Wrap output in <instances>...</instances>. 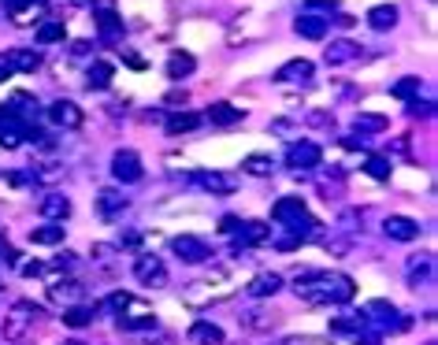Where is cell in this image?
I'll use <instances>...</instances> for the list:
<instances>
[{
  "mask_svg": "<svg viewBox=\"0 0 438 345\" xmlns=\"http://www.w3.org/2000/svg\"><path fill=\"white\" fill-rule=\"evenodd\" d=\"M8 78H12V71H8L4 63H0V82H8Z\"/></svg>",
  "mask_w": 438,
  "mask_h": 345,
  "instance_id": "cell-46",
  "label": "cell"
},
{
  "mask_svg": "<svg viewBox=\"0 0 438 345\" xmlns=\"http://www.w3.org/2000/svg\"><path fill=\"white\" fill-rule=\"evenodd\" d=\"M112 175L119 178L123 186H134V182H141V175H145V167H141V156L134 149H119L112 156Z\"/></svg>",
  "mask_w": 438,
  "mask_h": 345,
  "instance_id": "cell-3",
  "label": "cell"
},
{
  "mask_svg": "<svg viewBox=\"0 0 438 345\" xmlns=\"http://www.w3.org/2000/svg\"><path fill=\"white\" fill-rule=\"evenodd\" d=\"M171 249L178 252V260H186V264H205L208 257H212V249H208L200 238H194V234H182V238L171 241Z\"/></svg>",
  "mask_w": 438,
  "mask_h": 345,
  "instance_id": "cell-4",
  "label": "cell"
},
{
  "mask_svg": "<svg viewBox=\"0 0 438 345\" xmlns=\"http://www.w3.org/2000/svg\"><path fill=\"white\" fill-rule=\"evenodd\" d=\"M364 171H368L371 178H379V182H387V178H390V160H382V156H368V160H364Z\"/></svg>",
  "mask_w": 438,
  "mask_h": 345,
  "instance_id": "cell-35",
  "label": "cell"
},
{
  "mask_svg": "<svg viewBox=\"0 0 438 345\" xmlns=\"http://www.w3.org/2000/svg\"><path fill=\"white\" fill-rule=\"evenodd\" d=\"M112 78H115V67L108 60H93V63H89V71H86L89 89H108V86H112Z\"/></svg>",
  "mask_w": 438,
  "mask_h": 345,
  "instance_id": "cell-17",
  "label": "cell"
},
{
  "mask_svg": "<svg viewBox=\"0 0 438 345\" xmlns=\"http://www.w3.org/2000/svg\"><path fill=\"white\" fill-rule=\"evenodd\" d=\"M123 63H126V67H134V71H141V67H145V60H141V56H123Z\"/></svg>",
  "mask_w": 438,
  "mask_h": 345,
  "instance_id": "cell-43",
  "label": "cell"
},
{
  "mask_svg": "<svg viewBox=\"0 0 438 345\" xmlns=\"http://www.w3.org/2000/svg\"><path fill=\"white\" fill-rule=\"evenodd\" d=\"M134 278H138L141 286L160 289V286H168V267H163L160 257H149V252H141V257L134 260Z\"/></svg>",
  "mask_w": 438,
  "mask_h": 345,
  "instance_id": "cell-2",
  "label": "cell"
},
{
  "mask_svg": "<svg viewBox=\"0 0 438 345\" xmlns=\"http://www.w3.org/2000/svg\"><path fill=\"white\" fill-rule=\"evenodd\" d=\"M357 345H379V334H368V331H360V334H357Z\"/></svg>",
  "mask_w": 438,
  "mask_h": 345,
  "instance_id": "cell-39",
  "label": "cell"
},
{
  "mask_svg": "<svg viewBox=\"0 0 438 345\" xmlns=\"http://www.w3.org/2000/svg\"><path fill=\"white\" fill-rule=\"evenodd\" d=\"M334 23H338V26H342V30H349V26H353V23H357V19H353V15H338V19H334Z\"/></svg>",
  "mask_w": 438,
  "mask_h": 345,
  "instance_id": "cell-44",
  "label": "cell"
},
{
  "mask_svg": "<svg viewBox=\"0 0 438 345\" xmlns=\"http://www.w3.org/2000/svg\"><path fill=\"white\" fill-rule=\"evenodd\" d=\"M38 271H41L38 260H34V264H23V275H38Z\"/></svg>",
  "mask_w": 438,
  "mask_h": 345,
  "instance_id": "cell-45",
  "label": "cell"
},
{
  "mask_svg": "<svg viewBox=\"0 0 438 345\" xmlns=\"http://www.w3.org/2000/svg\"><path fill=\"white\" fill-rule=\"evenodd\" d=\"M119 326L123 331H152L157 326V316L141 312V316H119Z\"/></svg>",
  "mask_w": 438,
  "mask_h": 345,
  "instance_id": "cell-32",
  "label": "cell"
},
{
  "mask_svg": "<svg viewBox=\"0 0 438 345\" xmlns=\"http://www.w3.org/2000/svg\"><path fill=\"white\" fill-rule=\"evenodd\" d=\"M26 138V123H0V145L4 149H19Z\"/></svg>",
  "mask_w": 438,
  "mask_h": 345,
  "instance_id": "cell-29",
  "label": "cell"
},
{
  "mask_svg": "<svg viewBox=\"0 0 438 345\" xmlns=\"http://www.w3.org/2000/svg\"><path fill=\"white\" fill-rule=\"evenodd\" d=\"M368 26H371V30H394V26H397V8L394 4H376V8H371V12H368Z\"/></svg>",
  "mask_w": 438,
  "mask_h": 345,
  "instance_id": "cell-16",
  "label": "cell"
},
{
  "mask_svg": "<svg viewBox=\"0 0 438 345\" xmlns=\"http://www.w3.org/2000/svg\"><path fill=\"white\" fill-rule=\"evenodd\" d=\"M308 8H331V12H334V8H338V0H308Z\"/></svg>",
  "mask_w": 438,
  "mask_h": 345,
  "instance_id": "cell-42",
  "label": "cell"
},
{
  "mask_svg": "<svg viewBox=\"0 0 438 345\" xmlns=\"http://www.w3.org/2000/svg\"><path fill=\"white\" fill-rule=\"evenodd\" d=\"M97 308H89V305H71V308H63V326H71V331H82V326H89L97 320Z\"/></svg>",
  "mask_w": 438,
  "mask_h": 345,
  "instance_id": "cell-21",
  "label": "cell"
},
{
  "mask_svg": "<svg viewBox=\"0 0 438 345\" xmlns=\"http://www.w3.org/2000/svg\"><path fill=\"white\" fill-rule=\"evenodd\" d=\"M390 97H397V101H416L419 97V78H413V75L397 78L394 86H390Z\"/></svg>",
  "mask_w": 438,
  "mask_h": 345,
  "instance_id": "cell-30",
  "label": "cell"
},
{
  "mask_svg": "<svg viewBox=\"0 0 438 345\" xmlns=\"http://www.w3.org/2000/svg\"><path fill=\"white\" fill-rule=\"evenodd\" d=\"M0 63H4L8 71H23V75H34V71L41 67V52H38V49H8Z\"/></svg>",
  "mask_w": 438,
  "mask_h": 345,
  "instance_id": "cell-6",
  "label": "cell"
},
{
  "mask_svg": "<svg viewBox=\"0 0 438 345\" xmlns=\"http://www.w3.org/2000/svg\"><path fill=\"white\" fill-rule=\"evenodd\" d=\"M294 30L301 34V38H308V41H323L327 38V19H319V15H301V19L294 23Z\"/></svg>",
  "mask_w": 438,
  "mask_h": 345,
  "instance_id": "cell-19",
  "label": "cell"
},
{
  "mask_svg": "<svg viewBox=\"0 0 438 345\" xmlns=\"http://www.w3.org/2000/svg\"><path fill=\"white\" fill-rule=\"evenodd\" d=\"M364 320H376L379 326H408L405 320H397V308L390 301H368V308H364Z\"/></svg>",
  "mask_w": 438,
  "mask_h": 345,
  "instance_id": "cell-13",
  "label": "cell"
},
{
  "mask_svg": "<svg viewBox=\"0 0 438 345\" xmlns=\"http://www.w3.org/2000/svg\"><path fill=\"white\" fill-rule=\"evenodd\" d=\"M97 212L104 215V219H115V215L126 212V197L115 193V189H100L97 193Z\"/></svg>",
  "mask_w": 438,
  "mask_h": 345,
  "instance_id": "cell-14",
  "label": "cell"
},
{
  "mask_svg": "<svg viewBox=\"0 0 438 345\" xmlns=\"http://www.w3.org/2000/svg\"><path fill=\"white\" fill-rule=\"evenodd\" d=\"M38 45H52V41H63V19H45L41 26H38Z\"/></svg>",
  "mask_w": 438,
  "mask_h": 345,
  "instance_id": "cell-31",
  "label": "cell"
},
{
  "mask_svg": "<svg viewBox=\"0 0 438 345\" xmlns=\"http://www.w3.org/2000/svg\"><path fill=\"white\" fill-rule=\"evenodd\" d=\"M45 115H49L56 126H63V130H75V126H82V108L75 101H52L49 108H45Z\"/></svg>",
  "mask_w": 438,
  "mask_h": 345,
  "instance_id": "cell-5",
  "label": "cell"
},
{
  "mask_svg": "<svg viewBox=\"0 0 438 345\" xmlns=\"http://www.w3.org/2000/svg\"><path fill=\"white\" fill-rule=\"evenodd\" d=\"M305 215V197H282V201L271 204V219L275 223H294Z\"/></svg>",
  "mask_w": 438,
  "mask_h": 345,
  "instance_id": "cell-12",
  "label": "cell"
},
{
  "mask_svg": "<svg viewBox=\"0 0 438 345\" xmlns=\"http://www.w3.org/2000/svg\"><path fill=\"white\" fill-rule=\"evenodd\" d=\"M197 71V60L189 56V52H175V56L168 60V78H175V82H182L186 75H194Z\"/></svg>",
  "mask_w": 438,
  "mask_h": 345,
  "instance_id": "cell-24",
  "label": "cell"
},
{
  "mask_svg": "<svg viewBox=\"0 0 438 345\" xmlns=\"http://www.w3.org/2000/svg\"><path fill=\"white\" fill-rule=\"evenodd\" d=\"M168 104H186V89H175V93H168Z\"/></svg>",
  "mask_w": 438,
  "mask_h": 345,
  "instance_id": "cell-40",
  "label": "cell"
},
{
  "mask_svg": "<svg viewBox=\"0 0 438 345\" xmlns=\"http://www.w3.org/2000/svg\"><path fill=\"white\" fill-rule=\"evenodd\" d=\"M312 71H316L312 60H290L275 71V82H305V78H312Z\"/></svg>",
  "mask_w": 438,
  "mask_h": 345,
  "instance_id": "cell-15",
  "label": "cell"
},
{
  "mask_svg": "<svg viewBox=\"0 0 438 345\" xmlns=\"http://www.w3.org/2000/svg\"><path fill=\"white\" fill-rule=\"evenodd\" d=\"M197 126H200L197 112H175L168 119V134H171V138H178V134H189V130H197Z\"/></svg>",
  "mask_w": 438,
  "mask_h": 345,
  "instance_id": "cell-25",
  "label": "cell"
},
{
  "mask_svg": "<svg viewBox=\"0 0 438 345\" xmlns=\"http://www.w3.org/2000/svg\"><path fill=\"white\" fill-rule=\"evenodd\" d=\"M119 241H123V245H138V241H141V234H138V230H126Z\"/></svg>",
  "mask_w": 438,
  "mask_h": 345,
  "instance_id": "cell-41",
  "label": "cell"
},
{
  "mask_svg": "<svg viewBox=\"0 0 438 345\" xmlns=\"http://www.w3.org/2000/svg\"><path fill=\"white\" fill-rule=\"evenodd\" d=\"M67 345H82V342H67Z\"/></svg>",
  "mask_w": 438,
  "mask_h": 345,
  "instance_id": "cell-47",
  "label": "cell"
},
{
  "mask_svg": "<svg viewBox=\"0 0 438 345\" xmlns=\"http://www.w3.org/2000/svg\"><path fill=\"white\" fill-rule=\"evenodd\" d=\"M38 212L45 215L49 223H63L71 215V201L63 193H45L41 201H38Z\"/></svg>",
  "mask_w": 438,
  "mask_h": 345,
  "instance_id": "cell-9",
  "label": "cell"
},
{
  "mask_svg": "<svg viewBox=\"0 0 438 345\" xmlns=\"http://www.w3.org/2000/svg\"><path fill=\"white\" fill-rule=\"evenodd\" d=\"M279 289H282V275H275V271H260V275L245 286V294H249L253 301H260V297H275Z\"/></svg>",
  "mask_w": 438,
  "mask_h": 345,
  "instance_id": "cell-10",
  "label": "cell"
},
{
  "mask_svg": "<svg viewBox=\"0 0 438 345\" xmlns=\"http://www.w3.org/2000/svg\"><path fill=\"white\" fill-rule=\"evenodd\" d=\"M49 297L52 301H75V297H82V283H75V278H63V283H52L49 286Z\"/></svg>",
  "mask_w": 438,
  "mask_h": 345,
  "instance_id": "cell-28",
  "label": "cell"
},
{
  "mask_svg": "<svg viewBox=\"0 0 438 345\" xmlns=\"http://www.w3.org/2000/svg\"><path fill=\"white\" fill-rule=\"evenodd\" d=\"M238 234H242V245H264L271 238V226L260 223V219H253V223H242Z\"/></svg>",
  "mask_w": 438,
  "mask_h": 345,
  "instance_id": "cell-26",
  "label": "cell"
},
{
  "mask_svg": "<svg viewBox=\"0 0 438 345\" xmlns=\"http://www.w3.org/2000/svg\"><path fill=\"white\" fill-rule=\"evenodd\" d=\"M353 56H357V45L353 41H334L331 49H327V63H345Z\"/></svg>",
  "mask_w": 438,
  "mask_h": 345,
  "instance_id": "cell-33",
  "label": "cell"
},
{
  "mask_svg": "<svg viewBox=\"0 0 438 345\" xmlns=\"http://www.w3.org/2000/svg\"><path fill=\"white\" fill-rule=\"evenodd\" d=\"M208 119H212L216 126H234V123L245 119V112H242V108H234V104H227V101H219V104L208 108Z\"/></svg>",
  "mask_w": 438,
  "mask_h": 345,
  "instance_id": "cell-20",
  "label": "cell"
},
{
  "mask_svg": "<svg viewBox=\"0 0 438 345\" xmlns=\"http://www.w3.org/2000/svg\"><path fill=\"white\" fill-rule=\"evenodd\" d=\"M390 126L387 115H376V112H357V130H360V138L364 134H382Z\"/></svg>",
  "mask_w": 438,
  "mask_h": 345,
  "instance_id": "cell-27",
  "label": "cell"
},
{
  "mask_svg": "<svg viewBox=\"0 0 438 345\" xmlns=\"http://www.w3.org/2000/svg\"><path fill=\"white\" fill-rule=\"evenodd\" d=\"M271 156H260V152H253V156L242 160V171H249V175H271Z\"/></svg>",
  "mask_w": 438,
  "mask_h": 345,
  "instance_id": "cell-34",
  "label": "cell"
},
{
  "mask_svg": "<svg viewBox=\"0 0 438 345\" xmlns=\"http://www.w3.org/2000/svg\"><path fill=\"white\" fill-rule=\"evenodd\" d=\"M189 342H197V345H223V331H219L216 323H208V320H197L194 326H189Z\"/></svg>",
  "mask_w": 438,
  "mask_h": 345,
  "instance_id": "cell-18",
  "label": "cell"
},
{
  "mask_svg": "<svg viewBox=\"0 0 438 345\" xmlns=\"http://www.w3.org/2000/svg\"><path fill=\"white\" fill-rule=\"evenodd\" d=\"M63 234H67V226H63V223H45V226H34V230H30V241L34 245H60Z\"/></svg>",
  "mask_w": 438,
  "mask_h": 345,
  "instance_id": "cell-23",
  "label": "cell"
},
{
  "mask_svg": "<svg viewBox=\"0 0 438 345\" xmlns=\"http://www.w3.org/2000/svg\"><path fill=\"white\" fill-rule=\"evenodd\" d=\"M93 19H97V30H100V38H104V41H112V38H119V34H123V19L112 12V8L97 12Z\"/></svg>",
  "mask_w": 438,
  "mask_h": 345,
  "instance_id": "cell-22",
  "label": "cell"
},
{
  "mask_svg": "<svg viewBox=\"0 0 438 345\" xmlns=\"http://www.w3.org/2000/svg\"><path fill=\"white\" fill-rule=\"evenodd\" d=\"M238 226H242L238 215H223V219H219V230L223 234H238Z\"/></svg>",
  "mask_w": 438,
  "mask_h": 345,
  "instance_id": "cell-37",
  "label": "cell"
},
{
  "mask_svg": "<svg viewBox=\"0 0 438 345\" xmlns=\"http://www.w3.org/2000/svg\"><path fill=\"white\" fill-rule=\"evenodd\" d=\"M294 289L308 305H345L357 294L349 275H327V271H305V275H297Z\"/></svg>",
  "mask_w": 438,
  "mask_h": 345,
  "instance_id": "cell-1",
  "label": "cell"
},
{
  "mask_svg": "<svg viewBox=\"0 0 438 345\" xmlns=\"http://www.w3.org/2000/svg\"><path fill=\"white\" fill-rule=\"evenodd\" d=\"M319 156H323V152H319L316 141H294L286 149V163H290V167H297V171L301 167H316Z\"/></svg>",
  "mask_w": 438,
  "mask_h": 345,
  "instance_id": "cell-7",
  "label": "cell"
},
{
  "mask_svg": "<svg viewBox=\"0 0 438 345\" xmlns=\"http://www.w3.org/2000/svg\"><path fill=\"white\" fill-rule=\"evenodd\" d=\"M130 305H134L130 294H112V297H108V308H119V312H123V308H130Z\"/></svg>",
  "mask_w": 438,
  "mask_h": 345,
  "instance_id": "cell-36",
  "label": "cell"
},
{
  "mask_svg": "<svg viewBox=\"0 0 438 345\" xmlns=\"http://www.w3.org/2000/svg\"><path fill=\"white\" fill-rule=\"evenodd\" d=\"M408 112H413V115H424V119H427V115H431V101H424V104H419V101H408Z\"/></svg>",
  "mask_w": 438,
  "mask_h": 345,
  "instance_id": "cell-38",
  "label": "cell"
},
{
  "mask_svg": "<svg viewBox=\"0 0 438 345\" xmlns=\"http://www.w3.org/2000/svg\"><path fill=\"white\" fill-rule=\"evenodd\" d=\"M382 230H387V238H394V241H416L419 238V223L408 219V215H390V219L382 223Z\"/></svg>",
  "mask_w": 438,
  "mask_h": 345,
  "instance_id": "cell-8",
  "label": "cell"
},
{
  "mask_svg": "<svg viewBox=\"0 0 438 345\" xmlns=\"http://www.w3.org/2000/svg\"><path fill=\"white\" fill-rule=\"evenodd\" d=\"M194 182H197L200 189H208V193H223V197L234 193V186H238L231 175H219V171H197Z\"/></svg>",
  "mask_w": 438,
  "mask_h": 345,
  "instance_id": "cell-11",
  "label": "cell"
}]
</instances>
